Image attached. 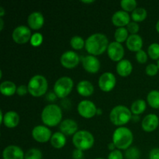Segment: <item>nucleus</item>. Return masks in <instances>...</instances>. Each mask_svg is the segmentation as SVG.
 <instances>
[{"label": "nucleus", "instance_id": "nucleus-25", "mask_svg": "<svg viewBox=\"0 0 159 159\" xmlns=\"http://www.w3.org/2000/svg\"><path fill=\"white\" fill-rule=\"evenodd\" d=\"M50 142H51V144L54 148L61 149L65 147V145L66 144V137L61 131L55 132L52 134Z\"/></svg>", "mask_w": 159, "mask_h": 159}, {"label": "nucleus", "instance_id": "nucleus-34", "mask_svg": "<svg viewBox=\"0 0 159 159\" xmlns=\"http://www.w3.org/2000/svg\"><path fill=\"white\" fill-rule=\"evenodd\" d=\"M141 153L138 148L130 147L125 152L126 159H139Z\"/></svg>", "mask_w": 159, "mask_h": 159}, {"label": "nucleus", "instance_id": "nucleus-7", "mask_svg": "<svg viewBox=\"0 0 159 159\" xmlns=\"http://www.w3.org/2000/svg\"><path fill=\"white\" fill-rule=\"evenodd\" d=\"M73 87L74 82L72 79L68 76H62L54 82L53 89L57 98L65 99L72 91Z\"/></svg>", "mask_w": 159, "mask_h": 159}, {"label": "nucleus", "instance_id": "nucleus-16", "mask_svg": "<svg viewBox=\"0 0 159 159\" xmlns=\"http://www.w3.org/2000/svg\"><path fill=\"white\" fill-rule=\"evenodd\" d=\"M159 125V118L155 113H149L146 115L141 122V127L145 132H153L158 128Z\"/></svg>", "mask_w": 159, "mask_h": 159}, {"label": "nucleus", "instance_id": "nucleus-28", "mask_svg": "<svg viewBox=\"0 0 159 159\" xmlns=\"http://www.w3.org/2000/svg\"><path fill=\"white\" fill-rule=\"evenodd\" d=\"M147 102L151 107L159 109V91L152 90L147 95Z\"/></svg>", "mask_w": 159, "mask_h": 159}, {"label": "nucleus", "instance_id": "nucleus-30", "mask_svg": "<svg viewBox=\"0 0 159 159\" xmlns=\"http://www.w3.org/2000/svg\"><path fill=\"white\" fill-rule=\"evenodd\" d=\"M71 47L74 50H81L85 46V40L81 36H73L70 40Z\"/></svg>", "mask_w": 159, "mask_h": 159}, {"label": "nucleus", "instance_id": "nucleus-33", "mask_svg": "<svg viewBox=\"0 0 159 159\" xmlns=\"http://www.w3.org/2000/svg\"><path fill=\"white\" fill-rule=\"evenodd\" d=\"M43 154L41 151L36 148L29 149L25 154V159H42Z\"/></svg>", "mask_w": 159, "mask_h": 159}, {"label": "nucleus", "instance_id": "nucleus-35", "mask_svg": "<svg viewBox=\"0 0 159 159\" xmlns=\"http://www.w3.org/2000/svg\"><path fill=\"white\" fill-rule=\"evenodd\" d=\"M43 35H42V34L37 32L32 34V37H31L30 42V44L32 45L33 47H39L41 45L42 43H43Z\"/></svg>", "mask_w": 159, "mask_h": 159}, {"label": "nucleus", "instance_id": "nucleus-48", "mask_svg": "<svg viewBox=\"0 0 159 159\" xmlns=\"http://www.w3.org/2000/svg\"><path fill=\"white\" fill-rule=\"evenodd\" d=\"M3 118H4V114H3V112H2V110H0V122H1V124L2 123Z\"/></svg>", "mask_w": 159, "mask_h": 159}, {"label": "nucleus", "instance_id": "nucleus-2", "mask_svg": "<svg viewBox=\"0 0 159 159\" xmlns=\"http://www.w3.org/2000/svg\"><path fill=\"white\" fill-rule=\"evenodd\" d=\"M63 113L61 107L56 104H48L42 110L40 118L47 127H53L61 123Z\"/></svg>", "mask_w": 159, "mask_h": 159}, {"label": "nucleus", "instance_id": "nucleus-6", "mask_svg": "<svg viewBox=\"0 0 159 159\" xmlns=\"http://www.w3.org/2000/svg\"><path fill=\"white\" fill-rule=\"evenodd\" d=\"M95 143L93 134L86 130H78L72 137V144L75 148L86 151L91 148Z\"/></svg>", "mask_w": 159, "mask_h": 159}, {"label": "nucleus", "instance_id": "nucleus-12", "mask_svg": "<svg viewBox=\"0 0 159 159\" xmlns=\"http://www.w3.org/2000/svg\"><path fill=\"white\" fill-rule=\"evenodd\" d=\"M80 57L74 51H67L61 55V65L65 68L71 69L77 66L80 62Z\"/></svg>", "mask_w": 159, "mask_h": 159}, {"label": "nucleus", "instance_id": "nucleus-19", "mask_svg": "<svg viewBox=\"0 0 159 159\" xmlns=\"http://www.w3.org/2000/svg\"><path fill=\"white\" fill-rule=\"evenodd\" d=\"M59 129L62 134L66 135H74L78 131L79 126L77 122L72 119H65L59 124Z\"/></svg>", "mask_w": 159, "mask_h": 159}, {"label": "nucleus", "instance_id": "nucleus-37", "mask_svg": "<svg viewBox=\"0 0 159 159\" xmlns=\"http://www.w3.org/2000/svg\"><path fill=\"white\" fill-rule=\"evenodd\" d=\"M135 57H136V60L138 61V63L144 64L148 61V53H146L144 50H141V51L136 52Z\"/></svg>", "mask_w": 159, "mask_h": 159}, {"label": "nucleus", "instance_id": "nucleus-24", "mask_svg": "<svg viewBox=\"0 0 159 159\" xmlns=\"http://www.w3.org/2000/svg\"><path fill=\"white\" fill-rule=\"evenodd\" d=\"M16 89L17 86L12 81H3L0 84V92L5 96H13L15 93H16Z\"/></svg>", "mask_w": 159, "mask_h": 159}, {"label": "nucleus", "instance_id": "nucleus-44", "mask_svg": "<svg viewBox=\"0 0 159 159\" xmlns=\"http://www.w3.org/2000/svg\"><path fill=\"white\" fill-rule=\"evenodd\" d=\"M108 149L110 151V152H112V151H114L117 148H116V145L114 144V143L112 141V142L109 143L108 144Z\"/></svg>", "mask_w": 159, "mask_h": 159}, {"label": "nucleus", "instance_id": "nucleus-50", "mask_svg": "<svg viewBox=\"0 0 159 159\" xmlns=\"http://www.w3.org/2000/svg\"><path fill=\"white\" fill-rule=\"evenodd\" d=\"M102 113V109H97V112H96V114L98 115H101Z\"/></svg>", "mask_w": 159, "mask_h": 159}, {"label": "nucleus", "instance_id": "nucleus-9", "mask_svg": "<svg viewBox=\"0 0 159 159\" xmlns=\"http://www.w3.org/2000/svg\"><path fill=\"white\" fill-rule=\"evenodd\" d=\"M77 110L81 116L85 118V119H90L96 114L97 107L93 101L84 99L79 102Z\"/></svg>", "mask_w": 159, "mask_h": 159}, {"label": "nucleus", "instance_id": "nucleus-38", "mask_svg": "<svg viewBox=\"0 0 159 159\" xmlns=\"http://www.w3.org/2000/svg\"><path fill=\"white\" fill-rule=\"evenodd\" d=\"M127 29L130 34H138L140 30V26L137 22L130 21L127 26Z\"/></svg>", "mask_w": 159, "mask_h": 159}, {"label": "nucleus", "instance_id": "nucleus-32", "mask_svg": "<svg viewBox=\"0 0 159 159\" xmlns=\"http://www.w3.org/2000/svg\"><path fill=\"white\" fill-rule=\"evenodd\" d=\"M148 54L153 60L159 59V43H152L148 48Z\"/></svg>", "mask_w": 159, "mask_h": 159}, {"label": "nucleus", "instance_id": "nucleus-1", "mask_svg": "<svg viewBox=\"0 0 159 159\" xmlns=\"http://www.w3.org/2000/svg\"><path fill=\"white\" fill-rule=\"evenodd\" d=\"M109 43L107 35L101 33H95L87 37L85 48L89 54L97 56L107 51Z\"/></svg>", "mask_w": 159, "mask_h": 159}, {"label": "nucleus", "instance_id": "nucleus-26", "mask_svg": "<svg viewBox=\"0 0 159 159\" xmlns=\"http://www.w3.org/2000/svg\"><path fill=\"white\" fill-rule=\"evenodd\" d=\"M147 107V103L145 100L142 99H138L134 101L133 103L130 106V110H131L133 115H138L139 116L140 114L144 113Z\"/></svg>", "mask_w": 159, "mask_h": 159}, {"label": "nucleus", "instance_id": "nucleus-20", "mask_svg": "<svg viewBox=\"0 0 159 159\" xmlns=\"http://www.w3.org/2000/svg\"><path fill=\"white\" fill-rule=\"evenodd\" d=\"M127 48L133 52L142 50L143 47V39L139 34H130L126 41Z\"/></svg>", "mask_w": 159, "mask_h": 159}, {"label": "nucleus", "instance_id": "nucleus-27", "mask_svg": "<svg viewBox=\"0 0 159 159\" xmlns=\"http://www.w3.org/2000/svg\"><path fill=\"white\" fill-rule=\"evenodd\" d=\"M131 19L133 21L137 22H142L147 18L148 16V11L146 9L143 7H137L133 12H131Z\"/></svg>", "mask_w": 159, "mask_h": 159}, {"label": "nucleus", "instance_id": "nucleus-14", "mask_svg": "<svg viewBox=\"0 0 159 159\" xmlns=\"http://www.w3.org/2000/svg\"><path fill=\"white\" fill-rule=\"evenodd\" d=\"M82 65L84 69L89 73H97L100 69L101 64L96 56L88 54L82 57Z\"/></svg>", "mask_w": 159, "mask_h": 159}, {"label": "nucleus", "instance_id": "nucleus-45", "mask_svg": "<svg viewBox=\"0 0 159 159\" xmlns=\"http://www.w3.org/2000/svg\"><path fill=\"white\" fill-rule=\"evenodd\" d=\"M5 14H6V11H5L4 8H3L2 6H1V7H0V17L2 18Z\"/></svg>", "mask_w": 159, "mask_h": 159}, {"label": "nucleus", "instance_id": "nucleus-40", "mask_svg": "<svg viewBox=\"0 0 159 159\" xmlns=\"http://www.w3.org/2000/svg\"><path fill=\"white\" fill-rule=\"evenodd\" d=\"M27 93H29V90H28L27 85H20L19 86H17L16 89V94L18 96H23L25 95H26Z\"/></svg>", "mask_w": 159, "mask_h": 159}, {"label": "nucleus", "instance_id": "nucleus-43", "mask_svg": "<svg viewBox=\"0 0 159 159\" xmlns=\"http://www.w3.org/2000/svg\"><path fill=\"white\" fill-rule=\"evenodd\" d=\"M46 98L48 101H54L56 99V98L57 97V96H56L55 93H54V91H53V92H50V93H48V94H47Z\"/></svg>", "mask_w": 159, "mask_h": 159}, {"label": "nucleus", "instance_id": "nucleus-15", "mask_svg": "<svg viewBox=\"0 0 159 159\" xmlns=\"http://www.w3.org/2000/svg\"><path fill=\"white\" fill-rule=\"evenodd\" d=\"M130 16L129 12L124 10L116 11L112 16V23L118 27H125L130 23Z\"/></svg>", "mask_w": 159, "mask_h": 159}, {"label": "nucleus", "instance_id": "nucleus-46", "mask_svg": "<svg viewBox=\"0 0 159 159\" xmlns=\"http://www.w3.org/2000/svg\"><path fill=\"white\" fill-rule=\"evenodd\" d=\"M3 27H4V22H3V19L0 18V30H2Z\"/></svg>", "mask_w": 159, "mask_h": 159}, {"label": "nucleus", "instance_id": "nucleus-39", "mask_svg": "<svg viewBox=\"0 0 159 159\" xmlns=\"http://www.w3.org/2000/svg\"><path fill=\"white\" fill-rule=\"evenodd\" d=\"M108 159H124V154L120 150L116 149L110 152L108 155Z\"/></svg>", "mask_w": 159, "mask_h": 159}, {"label": "nucleus", "instance_id": "nucleus-47", "mask_svg": "<svg viewBox=\"0 0 159 159\" xmlns=\"http://www.w3.org/2000/svg\"><path fill=\"white\" fill-rule=\"evenodd\" d=\"M82 2L85 3V4H89V3H93L94 2V0H82Z\"/></svg>", "mask_w": 159, "mask_h": 159}, {"label": "nucleus", "instance_id": "nucleus-29", "mask_svg": "<svg viewBox=\"0 0 159 159\" xmlns=\"http://www.w3.org/2000/svg\"><path fill=\"white\" fill-rule=\"evenodd\" d=\"M129 36L130 35H129V32L127 27H118L114 33L115 41L120 43H124V42L127 41Z\"/></svg>", "mask_w": 159, "mask_h": 159}, {"label": "nucleus", "instance_id": "nucleus-18", "mask_svg": "<svg viewBox=\"0 0 159 159\" xmlns=\"http://www.w3.org/2000/svg\"><path fill=\"white\" fill-rule=\"evenodd\" d=\"M27 23L29 27L32 30H40L44 24V16L42 12L34 11L31 12L27 18Z\"/></svg>", "mask_w": 159, "mask_h": 159}, {"label": "nucleus", "instance_id": "nucleus-23", "mask_svg": "<svg viewBox=\"0 0 159 159\" xmlns=\"http://www.w3.org/2000/svg\"><path fill=\"white\" fill-rule=\"evenodd\" d=\"M78 93L82 96H90L94 93V86L93 83L88 80H82L76 85Z\"/></svg>", "mask_w": 159, "mask_h": 159}, {"label": "nucleus", "instance_id": "nucleus-41", "mask_svg": "<svg viewBox=\"0 0 159 159\" xmlns=\"http://www.w3.org/2000/svg\"><path fill=\"white\" fill-rule=\"evenodd\" d=\"M149 159H159V148H154L150 151Z\"/></svg>", "mask_w": 159, "mask_h": 159}, {"label": "nucleus", "instance_id": "nucleus-42", "mask_svg": "<svg viewBox=\"0 0 159 159\" xmlns=\"http://www.w3.org/2000/svg\"><path fill=\"white\" fill-rule=\"evenodd\" d=\"M84 153L83 151L80 149H75L72 152V158L73 159H83Z\"/></svg>", "mask_w": 159, "mask_h": 159}, {"label": "nucleus", "instance_id": "nucleus-21", "mask_svg": "<svg viewBox=\"0 0 159 159\" xmlns=\"http://www.w3.org/2000/svg\"><path fill=\"white\" fill-rule=\"evenodd\" d=\"M20 115L14 110H9L4 114V118L2 124L8 128H14L20 124Z\"/></svg>", "mask_w": 159, "mask_h": 159}, {"label": "nucleus", "instance_id": "nucleus-8", "mask_svg": "<svg viewBox=\"0 0 159 159\" xmlns=\"http://www.w3.org/2000/svg\"><path fill=\"white\" fill-rule=\"evenodd\" d=\"M32 37L30 28L25 25H20L13 30L12 38L18 44H24L30 41Z\"/></svg>", "mask_w": 159, "mask_h": 159}, {"label": "nucleus", "instance_id": "nucleus-31", "mask_svg": "<svg viewBox=\"0 0 159 159\" xmlns=\"http://www.w3.org/2000/svg\"><path fill=\"white\" fill-rule=\"evenodd\" d=\"M138 6V2L136 0H121L120 6L122 8V10L126 12H133Z\"/></svg>", "mask_w": 159, "mask_h": 159}, {"label": "nucleus", "instance_id": "nucleus-36", "mask_svg": "<svg viewBox=\"0 0 159 159\" xmlns=\"http://www.w3.org/2000/svg\"><path fill=\"white\" fill-rule=\"evenodd\" d=\"M158 65L154 63L148 64L145 68V72L148 76H155L158 74Z\"/></svg>", "mask_w": 159, "mask_h": 159}, {"label": "nucleus", "instance_id": "nucleus-51", "mask_svg": "<svg viewBox=\"0 0 159 159\" xmlns=\"http://www.w3.org/2000/svg\"><path fill=\"white\" fill-rule=\"evenodd\" d=\"M157 65H158V69H159V59L158 60V62H157Z\"/></svg>", "mask_w": 159, "mask_h": 159}, {"label": "nucleus", "instance_id": "nucleus-22", "mask_svg": "<svg viewBox=\"0 0 159 159\" xmlns=\"http://www.w3.org/2000/svg\"><path fill=\"white\" fill-rule=\"evenodd\" d=\"M116 73L121 77H127L133 71V65L128 59H123L117 62L116 66Z\"/></svg>", "mask_w": 159, "mask_h": 159}, {"label": "nucleus", "instance_id": "nucleus-49", "mask_svg": "<svg viewBox=\"0 0 159 159\" xmlns=\"http://www.w3.org/2000/svg\"><path fill=\"white\" fill-rule=\"evenodd\" d=\"M155 28H156V30L158 31V33L159 34V20H158V22H157L156 25H155Z\"/></svg>", "mask_w": 159, "mask_h": 159}, {"label": "nucleus", "instance_id": "nucleus-11", "mask_svg": "<svg viewBox=\"0 0 159 159\" xmlns=\"http://www.w3.org/2000/svg\"><path fill=\"white\" fill-rule=\"evenodd\" d=\"M33 138L39 143H46L51 141L52 133L49 127L45 125H37L33 128L31 132Z\"/></svg>", "mask_w": 159, "mask_h": 159}, {"label": "nucleus", "instance_id": "nucleus-17", "mask_svg": "<svg viewBox=\"0 0 159 159\" xmlns=\"http://www.w3.org/2000/svg\"><path fill=\"white\" fill-rule=\"evenodd\" d=\"M3 159H25L23 149L17 145H9L2 152Z\"/></svg>", "mask_w": 159, "mask_h": 159}, {"label": "nucleus", "instance_id": "nucleus-4", "mask_svg": "<svg viewBox=\"0 0 159 159\" xmlns=\"http://www.w3.org/2000/svg\"><path fill=\"white\" fill-rule=\"evenodd\" d=\"M130 109L124 105H117L113 107L110 113V120L113 124L117 127H123L132 120Z\"/></svg>", "mask_w": 159, "mask_h": 159}, {"label": "nucleus", "instance_id": "nucleus-52", "mask_svg": "<svg viewBox=\"0 0 159 159\" xmlns=\"http://www.w3.org/2000/svg\"><path fill=\"white\" fill-rule=\"evenodd\" d=\"M95 159H105V158H95Z\"/></svg>", "mask_w": 159, "mask_h": 159}, {"label": "nucleus", "instance_id": "nucleus-5", "mask_svg": "<svg viewBox=\"0 0 159 159\" xmlns=\"http://www.w3.org/2000/svg\"><path fill=\"white\" fill-rule=\"evenodd\" d=\"M29 93L34 97H40L47 93L48 82L42 75H35L30 78L27 84Z\"/></svg>", "mask_w": 159, "mask_h": 159}, {"label": "nucleus", "instance_id": "nucleus-3", "mask_svg": "<svg viewBox=\"0 0 159 159\" xmlns=\"http://www.w3.org/2000/svg\"><path fill=\"white\" fill-rule=\"evenodd\" d=\"M113 142L119 150H127L134 141L133 132L127 127H118L113 133Z\"/></svg>", "mask_w": 159, "mask_h": 159}, {"label": "nucleus", "instance_id": "nucleus-13", "mask_svg": "<svg viewBox=\"0 0 159 159\" xmlns=\"http://www.w3.org/2000/svg\"><path fill=\"white\" fill-rule=\"evenodd\" d=\"M107 54L109 57L113 61L119 62L120 61L123 60L125 51L122 43H118L116 41L110 42L109 43L108 48H107Z\"/></svg>", "mask_w": 159, "mask_h": 159}, {"label": "nucleus", "instance_id": "nucleus-10", "mask_svg": "<svg viewBox=\"0 0 159 159\" xmlns=\"http://www.w3.org/2000/svg\"><path fill=\"white\" fill-rule=\"evenodd\" d=\"M116 79L114 74L110 71L102 73L98 80V85L102 91L108 93L112 91L116 86Z\"/></svg>", "mask_w": 159, "mask_h": 159}]
</instances>
